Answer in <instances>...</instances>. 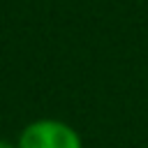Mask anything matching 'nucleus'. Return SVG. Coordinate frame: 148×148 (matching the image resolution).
<instances>
[{
	"label": "nucleus",
	"instance_id": "nucleus-1",
	"mask_svg": "<svg viewBox=\"0 0 148 148\" xmlns=\"http://www.w3.org/2000/svg\"><path fill=\"white\" fill-rule=\"evenodd\" d=\"M18 148H86L81 132L62 118H35L16 136Z\"/></svg>",
	"mask_w": 148,
	"mask_h": 148
},
{
	"label": "nucleus",
	"instance_id": "nucleus-2",
	"mask_svg": "<svg viewBox=\"0 0 148 148\" xmlns=\"http://www.w3.org/2000/svg\"><path fill=\"white\" fill-rule=\"evenodd\" d=\"M0 148H18L16 141H7V139H0Z\"/></svg>",
	"mask_w": 148,
	"mask_h": 148
}]
</instances>
